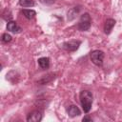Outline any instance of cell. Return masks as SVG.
Here are the masks:
<instances>
[{"label":"cell","mask_w":122,"mask_h":122,"mask_svg":"<svg viewBox=\"0 0 122 122\" xmlns=\"http://www.w3.org/2000/svg\"><path fill=\"white\" fill-rule=\"evenodd\" d=\"M7 30L12 33H20L22 31L21 27L15 21H9L7 23Z\"/></svg>","instance_id":"cell-6"},{"label":"cell","mask_w":122,"mask_h":122,"mask_svg":"<svg viewBox=\"0 0 122 122\" xmlns=\"http://www.w3.org/2000/svg\"><path fill=\"white\" fill-rule=\"evenodd\" d=\"M82 121H83V122H86V121H92V118L91 116H89V115H86V116H84V117L82 118Z\"/></svg>","instance_id":"cell-17"},{"label":"cell","mask_w":122,"mask_h":122,"mask_svg":"<svg viewBox=\"0 0 122 122\" xmlns=\"http://www.w3.org/2000/svg\"><path fill=\"white\" fill-rule=\"evenodd\" d=\"M79 98H80V103H81L84 112L88 113L92 109V105L93 101V96H92V92L87 91V90L81 91L79 94Z\"/></svg>","instance_id":"cell-1"},{"label":"cell","mask_w":122,"mask_h":122,"mask_svg":"<svg viewBox=\"0 0 122 122\" xmlns=\"http://www.w3.org/2000/svg\"><path fill=\"white\" fill-rule=\"evenodd\" d=\"M55 77H56V74H55V73L50 72V73H48V74H46V75H43V76L38 80V84H40V85H46V84L51 82L52 80H54Z\"/></svg>","instance_id":"cell-7"},{"label":"cell","mask_w":122,"mask_h":122,"mask_svg":"<svg viewBox=\"0 0 122 122\" xmlns=\"http://www.w3.org/2000/svg\"><path fill=\"white\" fill-rule=\"evenodd\" d=\"M104 56H105L104 52H103L102 51H100V50H94V51H91V53H90L91 61H92L94 65H96V66H98V67H101V66L103 65Z\"/></svg>","instance_id":"cell-3"},{"label":"cell","mask_w":122,"mask_h":122,"mask_svg":"<svg viewBox=\"0 0 122 122\" xmlns=\"http://www.w3.org/2000/svg\"><path fill=\"white\" fill-rule=\"evenodd\" d=\"M43 118V113L41 111L39 110H35L32 111L31 112H30L27 116V121L28 122H40Z\"/></svg>","instance_id":"cell-5"},{"label":"cell","mask_w":122,"mask_h":122,"mask_svg":"<svg viewBox=\"0 0 122 122\" xmlns=\"http://www.w3.org/2000/svg\"><path fill=\"white\" fill-rule=\"evenodd\" d=\"M80 45H81V41L79 40H70V41L64 42L62 45V48L68 51H75L78 50Z\"/></svg>","instance_id":"cell-4"},{"label":"cell","mask_w":122,"mask_h":122,"mask_svg":"<svg viewBox=\"0 0 122 122\" xmlns=\"http://www.w3.org/2000/svg\"><path fill=\"white\" fill-rule=\"evenodd\" d=\"M19 5L23 8H29V7H33L34 2L33 0H19Z\"/></svg>","instance_id":"cell-14"},{"label":"cell","mask_w":122,"mask_h":122,"mask_svg":"<svg viewBox=\"0 0 122 122\" xmlns=\"http://www.w3.org/2000/svg\"><path fill=\"white\" fill-rule=\"evenodd\" d=\"M39 1H40L41 4H43V5H47V6L52 5V4L55 2V0H39Z\"/></svg>","instance_id":"cell-16"},{"label":"cell","mask_w":122,"mask_h":122,"mask_svg":"<svg viewBox=\"0 0 122 122\" xmlns=\"http://www.w3.org/2000/svg\"><path fill=\"white\" fill-rule=\"evenodd\" d=\"M38 65L41 69L43 70H47L50 68V58L49 57H40L38 60Z\"/></svg>","instance_id":"cell-10"},{"label":"cell","mask_w":122,"mask_h":122,"mask_svg":"<svg viewBox=\"0 0 122 122\" xmlns=\"http://www.w3.org/2000/svg\"><path fill=\"white\" fill-rule=\"evenodd\" d=\"M92 26V18L88 12L83 13L80 16L79 22H78V29L81 31H87L90 30Z\"/></svg>","instance_id":"cell-2"},{"label":"cell","mask_w":122,"mask_h":122,"mask_svg":"<svg viewBox=\"0 0 122 122\" xmlns=\"http://www.w3.org/2000/svg\"><path fill=\"white\" fill-rule=\"evenodd\" d=\"M79 10H80V8L79 7H74V8H72L71 10H70L69 11H68V13H67V17H68V20L69 21H71V20H73L74 18H75V16H76V14L79 12Z\"/></svg>","instance_id":"cell-11"},{"label":"cell","mask_w":122,"mask_h":122,"mask_svg":"<svg viewBox=\"0 0 122 122\" xmlns=\"http://www.w3.org/2000/svg\"><path fill=\"white\" fill-rule=\"evenodd\" d=\"M115 23H116V21H115L114 19H112V18L107 19L106 22H105V24H104V32H105L106 34H110V33L112 32V28L114 27Z\"/></svg>","instance_id":"cell-9"},{"label":"cell","mask_w":122,"mask_h":122,"mask_svg":"<svg viewBox=\"0 0 122 122\" xmlns=\"http://www.w3.org/2000/svg\"><path fill=\"white\" fill-rule=\"evenodd\" d=\"M11 40H12V37L9 33H3L2 36H1V41L3 43H10Z\"/></svg>","instance_id":"cell-15"},{"label":"cell","mask_w":122,"mask_h":122,"mask_svg":"<svg viewBox=\"0 0 122 122\" xmlns=\"http://www.w3.org/2000/svg\"><path fill=\"white\" fill-rule=\"evenodd\" d=\"M2 18H3L4 20H6L7 22L11 21V19H12V13H11V11H10V10L6 9V10L3 11V13H2Z\"/></svg>","instance_id":"cell-13"},{"label":"cell","mask_w":122,"mask_h":122,"mask_svg":"<svg viewBox=\"0 0 122 122\" xmlns=\"http://www.w3.org/2000/svg\"><path fill=\"white\" fill-rule=\"evenodd\" d=\"M67 113L70 117H75V116H79L81 114V111L79 110V108L76 105H70L67 108Z\"/></svg>","instance_id":"cell-8"},{"label":"cell","mask_w":122,"mask_h":122,"mask_svg":"<svg viewBox=\"0 0 122 122\" xmlns=\"http://www.w3.org/2000/svg\"><path fill=\"white\" fill-rule=\"evenodd\" d=\"M22 13H23V15H24L27 19H29V20L34 18V16L36 15V11H35V10H28V9L22 10Z\"/></svg>","instance_id":"cell-12"}]
</instances>
